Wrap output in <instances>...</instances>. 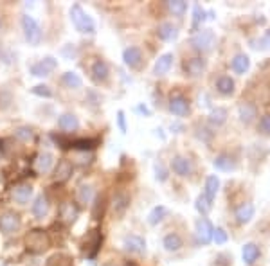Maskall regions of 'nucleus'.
Wrapping results in <instances>:
<instances>
[{
  "mask_svg": "<svg viewBox=\"0 0 270 266\" xmlns=\"http://www.w3.org/2000/svg\"><path fill=\"white\" fill-rule=\"evenodd\" d=\"M70 20L80 32H85V34H94L96 32V22L92 20V16L86 14V11L80 4H74L70 7Z\"/></svg>",
  "mask_w": 270,
  "mask_h": 266,
  "instance_id": "f257e3e1",
  "label": "nucleus"
},
{
  "mask_svg": "<svg viewBox=\"0 0 270 266\" xmlns=\"http://www.w3.org/2000/svg\"><path fill=\"white\" fill-rule=\"evenodd\" d=\"M49 247H50V239H49V236H47L45 230L34 229L26 236V248L29 250V252L42 254V252H45Z\"/></svg>",
  "mask_w": 270,
  "mask_h": 266,
  "instance_id": "f03ea898",
  "label": "nucleus"
},
{
  "mask_svg": "<svg viewBox=\"0 0 270 266\" xmlns=\"http://www.w3.org/2000/svg\"><path fill=\"white\" fill-rule=\"evenodd\" d=\"M22 29H24V36H26V41L29 45L36 47L40 45L42 41V29L38 25L34 18L31 14H24L22 16Z\"/></svg>",
  "mask_w": 270,
  "mask_h": 266,
  "instance_id": "7ed1b4c3",
  "label": "nucleus"
},
{
  "mask_svg": "<svg viewBox=\"0 0 270 266\" xmlns=\"http://www.w3.org/2000/svg\"><path fill=\"white\" fill-rule=\"evenodd\" d=\"M216 43V34L211 29H204V31H198L193 38H191V45L194 47L200 52H207L211 50Z\"/></svg>",
  "mask_w": 270,
  "mask_h": 266,
  "instance_id": "20e7f679",
  "label": "nucleus"
},
{
  "mask_svg": "<svg viewBox=\"0 0 270 266\" xmlns=\"http://www.w3.org/2000/svg\"><path fill=\"white\" fill-rule=\"evenodd\" d=\"M22 220L14 211H2L0 212V230L4 234H13L20 229Z\"/></svg>",
  "mask_w": 270,
  "mask_h": 266,
  "instance_id": "39448f33",
  "label": "nucleus"
},
{
  "mask_svg": "<svg viewBox=\"0 0 270 266\" xmlns=\"http://www.w3.org/2000/svg\"><path fill=\"white\" fill-rule=\"evenodd\" d=\"M196 229V238L202 245H209L212 241V234H214V227L211 225V221L207 218H198L194 223Z\"/></svg>",
  "mask_w": 270,
  "mask_h": 266,
  "instance_id": "423d86ee",
  "label": "nucleus"
},
{
  "mask_svg": "<svg viewBox=\"0 0 270 266\" xmlns=\"http://www.w3.org/2000/svg\"><path fill=\"white\" fill-rule=\"evenodd\" d=\"M56 67H58V61H56L54 58H50V56H47V58L40 59L38 63L31 65L29 72L36 77H45V76H49L52 70H56Z\"/></svg>",
  "mask_w": 270,
  "mask_h": 266,
  "instance_id": "0eeeda50",
  "label": "nucleus"
},
{
  "mask_svg": "<svg viewBox=\"0 0 270 266\" xmlns=\"http://www.w3.org/2000/svg\"><path fill=\"white\" fill-rule=\"evenodd\" d=\"M170 112L176 117H184L189 113V101L186 99L182 94H175L171 95L170 99Z\"/></svg>",
  "mask_w": 270,
  "mask_h": 266,
  "instance_id": "6e6552de",
  "label": "nucleus"
},
{
  "mask_svg": "<svg viewBox=\"0 0 270 266\" xmlns=\"http://www.w3.org/2000/svg\"><path fill=\"white\" fill-rule=\"evenodd\" d=\"M206 59L204 58H198V56H194V58H189L188 61H184V72L188 74V76L191 77H198L202 76L204 72H206Z\"/></svg>",
  "mask_w": 270,
  "mask_h": 266,
  "instance_id": "1a4fd4ad",
  "label": "nucleus"
},
{
  "mask_svg": "<svg viewBox=\"0 0 270 266\" xmlns=\"http://www.w3.org/2000/svg\"><path fill=\"white\" fill-rule=\"evenodd\" d=\"M122 61L126 67L130 68H139L142 65V50L139 47H126L122 52Z\"/></svg>",
  "mask_w": 270,
  "mask_h": 266,
  "instance_id": "9d476101",
  "label": "nucleus"
},
{
  "mask_svg": "<svg viewBox=\"0 0 270 266\" xmlns=\"http://www.w3.org/2000/svg\"><path fill=\"white\" fill-rule=\"evenodd\" d=\"M124 248L130 254H144L146 252V241L137 234H128L122 241Z\"/></svg>",
  "mask_w": 270,
  "mask_h": 266,
  "instance_id": "9b49d317",
  "label": "nucleus"
},
{
  "mask_svg": "<svg viewBox=\"0 0 270 266\" xmlns=\"http://www.w3.org/2000/svg\"><path fill=\"white\" fill-rule=\"evenodd\" d=\"M52 166H54V157H52V153H49V151H42L34 160V169H36V173H40V175L49 173L50 169H52Z\"/></svg>",
  "mask_w": 270,
  "mask_h": 266,
  "instance_id": "f8f14e48",
  "label": "nucleus"
},
{
  "mask_svg": "<svg viewBox=\"0 0 270 266\" xmlns=\"http://www.w3.org/2000/svg\"><path fill=\"white\" fill-rule=\"evenodd\" d=\"M173 59H175V56L171 54V52L162 54L160 58L155 61V65H153V74H155V76H164V74H168L170 68L173 67Z\"/></svg>",
  "mask_w": 270,
  "mask_h": 266,
  "instance_id": "ddd939ff",
  "label": "nucleus"
},
{
  "mask_svg": "<svg viewBox=\"0 0 270 266\" xmlns=\"http://www.w3.org/2000/svg\"><path fill=\"white\" fill-rule=\"evenodd\" d=\"M254 214H256V209H254V205H252L250 202L242 203V205L236 209V212H234L236 221H238L240 225H245V223H248V221L254 218Z\"/></svg>",
  "mask_w": 270,
  "mask_h": 266,
  "instance_id": "4468645a",
  "label": "nucleus"
},
{
  "mask_svg": "<svg viewBox=\"0 0 270 266\" xmlns=\"http://www.w3.org/2000/svg\"><path fill=\"white\" fill-rule=\"evenodd\" d=\"M212 166L218 169V171H224V173H229L236 169V162H234V158L227 153H220L216 155V158L212 160Z\"/></svg>",
  "mask_w": 270,
  "mask_h": 266,
  "instance_id": "2eb2a0df",
  "label": "nucleus"
},
{
  "mask_svg": "<svg viewBox=\"0 0 270 266\" xmlns=\"http://www.w3.org/2000/svg\"><path fill=\"white\" fill-rule=\"evenodd\" d=\"M32 196V187L29 184H18L13 189V200L20 205H26Z\"/></svg>",
  "mask_w": 270,
  "mask_h": 266,
  "instance_id": "dca6fc26",
  "label": "nucleus"
},
{
  "mask_svg": "<svg viewBox=\"0 0 270 266\" xmlns=\"http://www.w3.org/2000/svg\"><path fill=\"white\" fill-rule=\"evenodd\" d=\"M90 72H92V77H94V81L98 83H104L110 76V70H108V65L104 63L103 59H96L94 63H92V68H90Z\"/></svg>",
  "mask_w": 270,
  "mask_h": 266,
  "instance_id": "f3484780",
  "label": "nucleus"
},
{
  "mask_svg": "<svg viewBox=\"0 0 270 266\" xmlns=\"http://www.w3.org/2000/svg\"><path fill=\"white\" fill-rule=\"evenodd\" d=\"M260 254H261V250H260V247H258L256 243H245L243 245V248H242V257H243V263L245 265H254V263L260 259Z\"/></svg>",
  "mask_w": 270,
  "mask_h": 266,
  "instance_id": "a211bd4d",
  "label": "nucleus"
},
{
  "mask_svg": "<svg viewBox=\"0 0 270 266\" xmlns=\"http://www.w3.org/2000/svg\"><path fill=\"white\" fill-rule=\"evenodd\" d=\"M171 169L178 176H189L191 175V162L186 157L178 155V157H173V160H171Z\"/></svg>",
  "mask_w": 270,
  "mask_h": 266,
  "instance_id": "6ab92c4d",
  "label": "nucleus"
},
{
  "mask_svg": "<svg viewBox=\"0 0 270 266\" xmlns=\"http://www.w3.org/2000/svg\"><path fill=\"white\" fill-rule=\"evenodd\" d=\"M72 175V162L70 160H60L56 169H54V180L63 184V182H67Z\"/></svg>",
  "mask_w": 270,
  "mask_h": 266,
  "instance_id": "aec40b11",
  "label": "nucleus"
},
{
  "mask_svg": "<svg viewBox=\"0 0 270 266\" xmlns=\"http://www.w3.org/2000/svg\"><path fill=\"white\" fill-rule=\"evenodd\" d=\"M130 207V194L126 193H117L112 200V209L117 216H122L126 212V209Z\"/></svg>",
  "mask_w": 270,
  "mask_h": 266,
  "instance_id": "412c9836",
  "label": "nucleus"
},
{
  "mask_svg": "<svg viewBox=\"0 0 270 266\" xmlns=\"http://www.w3.org/2000/svg\"><path fill=\"white\" fill-rule=\"evenodd\" d=\"M256 115H258V110L252 103H242L238 106V117L240 121L245 122V124H250V122L256 119Z\"/></svg>",
  "mask_w": 270,
  "mask_h": 266,
  "instance_id": "4be33fe9",
  "label": "nucleus"
},
{
  "mask_svg": "<svg viewBox=\"0 0 270 266\" xmlns=\"http://www.w3.org/2000/svg\"><path fill=\"white\" fill-rule=\"evenodd\" d=\"M157 34L160 40L164 41H171L175 40L176 36H178V29H176V25H173L171 22H162L160 25H158L157 29Z\"/></svg>",
  "mask_w": 270,
  "mask_h": 266,
  "instance_id": "5701e85b",
  "label": "nucleus"
},
{
  "mask_svg": "<svg viewBox=\"0 0 270 266\" xmlns=\"http://www.w3.org/2000/svg\"><path fill=\"white\" fill-rule=\"evenodd\" d=\"M162 247L166 248L168 252H178L180 248L184 247V241H182V238H180L178 234L171 232V234L164 236V239H162Z\"/></svg>",
  "mask_w": 270,
  "mask_h": 266,
  "instance_id": "b1692460",
  "label": "nucleus"
},
{
  "mask_svg": "<svg viewBox=\"0 0 270 266\" xmlns=\"http://www.w3.org/2000/svg\"><path fill=\"white\" fill-rule=\"evenodd\" d=\"M58 126L63 131H74L80 128V121H78V117L74 113H63L58 119Z\"/></svg>",
  "mask_w": 270,
  "mask_h": 266,
  "instance_id": "393cba45",
  "label": "nucleus"
},
{
  "mask_svg": "<svg viewBox=\"0 0 270 266\" xmlns=\"http://www.w3.org/2000/svg\"><path fill=\"white\" fill-rule=\"evenodd\" d=\"M230 68L236 74H245L250 68V58L247 54H236L230 61Z\"/></svg>",
  "mask_w": 270,
  "mask_h": 266,
  "instance_id": "a878e982",
  "label": "nucleus"
},
{
  "mask_svg": "<svg viewBox=\"0 0 270 266\" xmlns=\"http://www.w3.org/2000/svg\"><path fill=\"white\" fill-rule=\"evenodd\" d=\"M218 189H220V178L216 175H211L207 176L206 180V191H204V196H206L209 202L212 203V200L216 198V193H218Z\"/></svg>",
  "mask_w": 270,
  "mask_h": 266,
  "instance_id": "bb28decb",
  "label": "nucleus"
},
{
  "mask_svg": "<svg viewBox=\"0 0 270 266\" xmlns=\"http://www.w3.org/2000/svg\"><path fill=\"white\" fill-rule=\"evenodd\" d=\"M49 200H47V196H38V198L34 200V203H32V214H34L36 218H45L47 214H49Z\"/></svg>",
  "mask_w": 270,
  "mask_h": 266,
  "instance_id": "cd10ccee",
  "label": "nucleus"
},
{
  "mask_svg": "<svg viewBox=\"0 0 270 266\" xmlns=\"http://www.w3.org/2000/svg\"><path fill=\"white\" fill-rule=\"evenodd\" d=\"M78 214H80V211H78V207L74 205V203H63L62 205V212H60V216H62V221L63 223H74V221L78 220Z\"/></svg>",
  "mask_w": 270,
  "mask_h": 266,
  "instance_id": "c85d7f7f",
  "label": "nucleus"
},
{
  "mask_svg": "<svg viewBox=\"0 0 270 266\" xmlns=\"http://www.w3.org/2000/svg\"><path fill=\"white\" fill-rule=\"evenodd\" d=\"M76 198L78 202L81 203V205H86V203H90L92 200H94V187L90 184H81L80 187H78L76 191Z\"/></svg>",
  "mask_w": 270,
  "mask_h": 266,
  "instance_id": "c756f323",
  "label": "nucleus"
},
{
  "mask_svg": "<svg viewBox=\"0 0 270 266\" xmlns=\"http://www.w3.org/2000/svg\"><path fill=\"white\" fill-rule=\"evenodd\" d=\"M216 90L222 95H230L234 94V81L230 76H220L216 79Z\"/></svg>",
  "mask_w": 270,
  "mask_h": 266,
  "instance_id": "7c9ffc66",
  "label": "nucleus"
},
{
  "mask_svg": "<svg viewBox=\"0 0 270 266\" xmlns=\"http://www.w3.org/2000/svg\"><path fill=\"white\" fill-rule=\"evenodd\" d=\"M98 144H99V139H78L70 142L72 148L78 149V151H90V149H94Z\"/></svg>",
  "mask_w": 270,
  "mask_h": 266,
  "instance_id": "2f4dec72",
  "label": "nucleus"
},
{
  "mask_svg": "<svg viewBox=\"0 0 270 266\" xmlns=\"http://www.w3.org/2000/svg\"><path fill=\"white\" fill-rule=\"evenodd\" d=\"M227 117H229V113L225 108H212L211 113H209V122L212 126H222L227 121Z\"/></svg>",
  "mask_w": 270,
  "mask_h": 266,
  "instance_id": "473e14b6",
  "label": "nucleus"
},
{
  "mask_svg": "<svg viewBox=\"0 0 270 266\" xmlns=\"http://www.w3.org/2000/svg\"><path fill=\"white\" fill-rule=\"evenodd\" d=\"M166 207L164 205H157V207H153L152 211H150L148 214V223L150 225H158L162 220H164V216H166Z\"/></svg>",
  "mask_w": 270,
  "mask_h": 266,
  "instance_id": "72a5a7b5",
  "label": "nucleus"
},
{
  "mask_svg": "<svg viewBox=\"0 0 270 266\" xmlns=\"http://www.w3.org/2000/svg\"><path fill=\"white\" fill-rule=\"evenodd\" d=\"M63 85L67 86V88H72V90H76V88H81L83 81H81V77L78 76L76 72H65L62 77Z\"/></svg>",
  "mask_w": 270,
  "mask_h": 266,
  "instance_id": "f704fd0d",
  "label": "nucleus"
},
{
  "mask_svg": "<svg viewBox=\"0 0 270 266\" xmlns=\"http://www.w3.org/2000/svg\"><path fill=\"white\" fill-rule=\"evenodd\" d=\"M168 9H170V13L175 14V16H182L188 11V4H186L184 0H170L168 2Z\"/></svg>",
  "mask_w": 270,
  "mask_h": 266,
  "instance_id": "c9c22d12",
  "label": "nucleus"
},
{
  "mask_svg": "<svg viewBox=\"0 0 270 266\" xmlns=\"http://www.w3.org/2000/svg\"><path fill=\"white\" fill-rule=\"evenodd\" d=\"M14 137H16L18 140H22V142H31V140L34 139V131L29 126H20L14 130Z\"/></svg>",
  "mask_w": 270,
  "mask_h": 266,
  "instance_id": "e433bc0d",
  "label": "nucleus"
},
{
  "mask_svg": "<svg viewBox=\"0 0 270 266\" xmlns=\"http://www.w3.org/2000/svg\"><path fill=\"white\" fill-rule=\"evenodd\" d=\"M194 207H196V211L200 212L202 216H206L207 212L211 211L212 203L209 202V200H207L206 196H204V194H200V196H198V198H196V203H194Z\"/></svg>",
  "mask_w": 270,
  "mask_h": 266,
  "instance_id": "4c0bfd02",
  "label": "nucleus"
},
{
  "mask_svg": "<svg viewBox=\"0 0 270 266\" xmlns=\"http://www.w3.org/2000/svg\"><path fill=\"white\" fill-rule=\"evenodd\" d=\"M212 239H214L216 245H225V243H227V239H229V236H227L225 229H222V227H216L214 234H212Z\"/></svg>",
  "mask_w": 270,
  "mask_h": 266,
  "instance_id": "58836bf2",
  "label": "nucleus"
},
{
  "mask_svg": "<svg viewBox=\"0 0 270 266\" xmlns=\"http://www.w3.org/2000/svg\"><path fill=\"white\" fill-rule=\"evenodd\" d=\"M206 20V11L202 9V5L200 4H194L193 7V23L198 25V23H202Z\"/></svg>",
  "mask_w": 270,
  "mask_h": 266,
  "instance_id": "ea45409f",
  "label": "nucleus"
},
{
  "mask_svg": "<svg viewBox=\"0 0 270 266\" xmlns=\"http://www.w3.org/2000/svg\"><path fill=\"white\" fill-rule=\"evenodd\" d=\"M31 92H32V94H34V95H40V97H45V99H49V97H52V90H50L49 86H45V85H36Z\"/></svg>",
  "mask_w": 270,
  "mask_h": 266,
  "instance_id": "a19ab883",
  "label": "nucleus"
},
{
  "mask_svg": "<svg viewBox=\"0 0 270 266\" xmlns=\"http://www.w3.org/2000/svg\"><path fill=\"white\" fill-rule=\"evenodd\" d=\"M155 173H157L155 176H157L158 182H166V180H168V169H166L164 166H162L160 162L155 164Z\"/></svg>",
  "mask_w": 270,
  "mask_h": 266,
  "instance_id": "79ce46f5",
  "label": "nucleus"
},
{
  "mask_svg": "<svg viewBox=\"0 0 270 266\" xmlns=\"http://www.w3.org/2000/svg\"><path fill=\"white\" fill-rule=\"evenodd\" d=\"M260 130L263 131V133H266V135H270V113H268V115H263V117H261Z\"/></svg>",
  "mask_w": 270,
  "mask_h": 266,
  "instance_id": "37998d69",
  "label": "nucleus"
},
{
  "mask_svg": "<svg viewBox=\"0 0 270 266\" xmlns=\"http://www.w3.org/2000/svg\"><path fill=\"white\" fill-rule=\"evenodd\" d=\"M117 122H119V130H121V133H126V119H124V112H119L117 113Z\"/></svg>",
  "mask_w": 270,
  "mask_h": 266,
  "instance_id": "c03bdc74",
  "label": "nucleus"
},
{
  "mask_svg": "<svg viewBox=\"0 0 270 266\" xmlns=\"http://www.w3.org/2000/svg\"><path fill=\"white\" fill-rule=\"evenodd\" d=\"M0 59H2L4 63H11V52L6 50L4 47H0Z\"/></svg>",
  "mask_w": 270,
  "mask_h": 266,
  "instance_id": "a18cd8bd",
  "label": "nucleus"
},
{
  "mask_svg": "<svg viewBox=\"0 0 270 266\" xmlns=\"http://www.w3.org/2000/svg\"><path fill=\"white\" fill-rule=\"evenodd\" d=\"M261 43H263V49H266V47H270V31H266L265 34H263V40H261Z\"/></svg>",
  "mask_w": 270,
  "mask_h": 266,
  "instance_id": "49530a36",
  "label": "nucleus"
},
{
  "mask_svg": "<svg viewBox=\"0 0 270 266\" xmlns=\"http://www.w3.org/2000/svg\"><path fill=\"white\" fill-rule=\"evenodd\" d=\"M137 110H139V112H142L144 115H150V110L146 108V106H139V108H137Z\"/></svg>",
  "mask_w": 270,
  "mask_h": 266,
  "instance_id": "de8ad7c7",
  "label": "nucleus"
}]
</instances>
